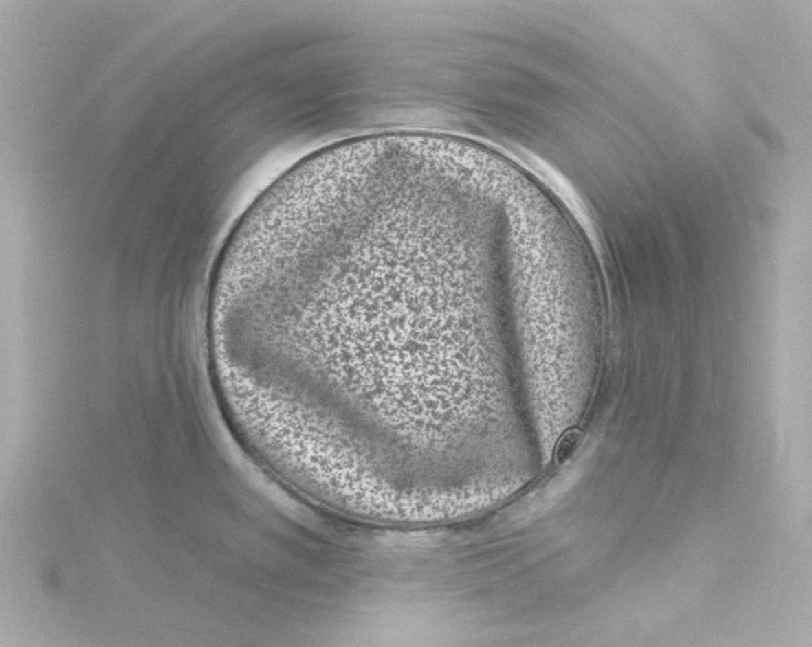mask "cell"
Masks as SVG:
<instances>
[{"label": "cell", "mask_w": 812, "mask_h": 647, "mask_svg": "<svg viewBox=\"0 0 812 647\" xmlns=\"http://www.w3.org/2000/svg\"><path fill=\"white\" fill-rule=\"evenodd\" d=\"M581 441V433L572 429L568 431L559 441L558 446L556 449V462L558 465H563L566 464L572 456L575 451L578 450V443Z\"/></svg>", "instance_id": "cell-1"}]
</instances>
